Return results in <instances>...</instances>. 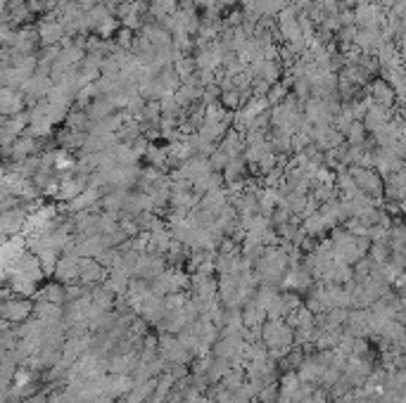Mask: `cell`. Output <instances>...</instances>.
I'll return each instance as SVG.
<instances>
[{"mask_svg": "<svg viewBox=\"0 0 406 403\" xmlns=\"http://www.w3.org/2000/svg\"><path fill=\"white\" fill-rule=\"evenodd\" d=\"M368 98L373 100V105L390 107L392 110L395 102H397V93L385 79H378V81H371V86H368Z\"/></svg>", "mask_w": 406, "mask_h": 403, "instance_id": "cell-6", "label": "cell"}, {"mask_svg": "<svg viewBox=\"0 0 406 403\" xmlns=\"http://www.w3.org/2000/svg\"><path fill=\"white\" fill-rule=\"evenodd\" d=\"M36 29H38V36H41V45L45 47L59 45L67 38V29H64L62 20H57V17H45V20H41V24Z\"/></svg>", "mask_w": 406, "mask_h": 403, "instance_id": "cell-3", "label": "cell"}, {"mask_svg": "<svg viewBox=\"0 0 406 403\" xmlns=\"http://www.w3.org/2000/svg\"><path fill=\"white\" fill-rule=\"evenodd\" d=\"M34 302H50V304H67V285L62 282H50L45 287H38V292L34 294Z\"/></svg>", "mask_w": 406, "mask_h": 403, "instance_id": "cell-9", "label": "cell"}, {"mask_svg": "<svg viewBox=\"0 0 406 403\" xmlns=\"http://www.w3.org/2000/svg\"><path fill=\"white\" fill-rule=\"evenodd\" d=\"M107 275H110V270H107L103 263L98 261V258L81 256V278H79L81 285L98 287V285H103V282L107 280Z\"/></svg>", "mask_w": 406, "mask_h": 403, "instance_id": "cell-4", "label": "cell"}, {"mask_svg": "<svg viewBox=\"0 0 406 403\" xmlns=\"http://www.w3.org/2000/svg\"><path fill=\"white\" fill-rule=\"evenodd\" d=\"M34 316L38 321H43L45 325H55V323H64V306L59 304H50V302H36V311Z\"/></svg>", "mask_w": 406, "mask_h": 403, "instance_id": "cell-10", "label": "cell"}, {"mask_svg": "<svg viewBox=\"0 0 406 403\" xmlns=\"http://www.w3.org/2000/svg\"><path fill=\"white\" fill-rule=\"evenodd\" d=\"M55 278H57V282H62V285H76L81 278V256H76V254L59 256Z\"/></svg>", "mask_w": 406, "mask_h": 403, "instance_id": "cell-5", "label": "cell"}, {"mask_svg": "<svg viewBox=\"0 0 406 403\" xmlns=\"http://www.w3.org/2000/svg\"><path fill=\"white\" fill-rule=\"evenodd\" d=\"M304 403H331V401H328V396H326V389H324V387H319V389H316V392H314L312 396H309V399L304 401Z\"/></svg>", "mask_w": 406, "mask_h": 403, "instance_id": "cell-12", "label": "cell"}, {"mask_svg": "<svg viewBox=\"0 0 406 403\" xmlns=\"http://www.w3.org/2000/svg\"><path fill=\"white\" fill-rule=\"evenodd\" d=\"M198 403H214V401H209V399H200Z\"/></svg>", "mask_w": 406, "mask_h": 403, "instance_id": "cell-13", "label": "cell"}, {"mask_svg": "<svg viewBox=\"0 0 406 403\" xmlns=\"http://www.w3.org/2000/svg\"><path fill=\"white\" fill-rule=\"evenodd\" d=\"M333 228H335V224H333L321 209L314 214H309V216H304V221H302V230L307 233L309 237H321L324 233L333 230Z\"/></svg>", "mask_w": 406, "mask_h": 403, "instance_id": "cell-7", "label": "cell"}, {"mask_svg": "<svg viewBox=\"0 0 406 403\" xmlns=\"http://www.w3.org/2000/svg\"><path fill=\"white\" fill-rule=\"evenodd\" d=\"M24 90L20 88H8L3 86V95H0V107H3V117H15V114H22L24 110Z\"/></svg>", "mask_w": 406, "mask_h": 403, "instance_id": "cell-8", "label": "cell"}, {"mask_svg": "<svg viewBox=\"0 0 406 403\" xmlns=\"http://www.w3.org/2000/svg\"><path fill=\"white\" fill-rule=\"evenodd\" d=\"M34 311H36V302L29 297H8L3 302V309H0V314H3V321L5 323H12V325H22L27 323L29 318H34Z\"/></svg>", "mask_w": 406, "mask_h": 403, "instance_id": "cell-2", "label": "cell"}, {"mask_svg": "<svg viewBox=\"0 0 406 403\" xmlns=\"http://www.w3.org/2000/svg\"><path fill=\"white\" fill-rule=\"evenodd\" d=\"M347 173L354 178V183L359 185V190L366 192L373 200H380L385 195V183L375 168L371 166H347Z\"/></svg>", "mask_w": 406, "mask_h": 403, "instance_id": "cell-1", "label": "cell"}, {"mask_svg": "<svg viewBox=\"0 0 406 403\" xmlns=\"http://www.w3.org/2000/svg\"><path fill=\"white\" fill-rule=\"evenodd\" d=\"M366 135H368V131H366V126H363V122H354L349 126L347 133H345V142L351 147H361L363 142H366Z\"/></svg>", "mask_w": 406, "mask_h": 403, "instance_id": "cell-11", "label": "cell"}]
</instances>
